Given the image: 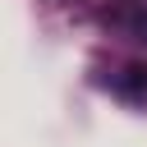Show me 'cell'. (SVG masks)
Listing matches in <instances>:
<instances>
[{
    "label": "cell",
    "mask_w": 147,
    "mask_h": 147,
    "mask_svg": "<svg viewBox=\"0 0 147 147\" xmlns=\"http://www.w3.org/2000/svg\"><path fill=\"white\" fill-rule=\"evenodd\" d=\"M119 87H124V96L142 101V96H147V64H129V69L119 74Z\"/></svg>",
    "instance_id": "obj_1"
},
{
    "label": "cell",
    "mask_w": 147,
    "mask_h": 147,
    "mask_svg": "<svg viewBox=\"0 0 147 147\" xmlns=\"http://www.w3.org/2000/svg\"><path fill=\"white\" fill-rule=\"evenodd\" d=\"M142 32H147V18H142Z\"/></svg>",
    "instance_id": "obj_2"
}]
</instances>
